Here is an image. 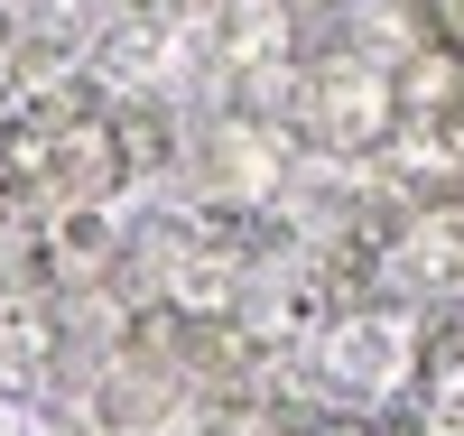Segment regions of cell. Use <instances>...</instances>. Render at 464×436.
Wrapping results in <instances>:
<instances>
[{
	"instance_id": "3957f363",
	"label": "cell",
	"mask_w": 464,
	"mask_h": 436,
	"mask_svg": "<svg viewBox=\"0 0 464 436\" xmlns=\"http://www.w3.org/2000/svg\"><path fill=\"white\" fill-rule=\"evenodd\" d=\"M316 436H372V427H343V418H334V427H316Z\"/></svg>"
},
{
	"instance_id": "6da1fadb",
	"label": "cell",
	"mask_w": 464,
	"mask_h": 436,
	"mask_svg": "<svg viewBox=\"0 0 464 436\" xmlns=\"http://www.w3.org/2000/svg\"><path fill=\"white\" fill-rule=\"evenodd\" d=\"M391 93H400L409 111H428V121H455V111H464V56H455V47H428V56H409Z\"/></svg>"
},
{
	"instance_id": "7a4b0ae2",
	"label": "cell",
	"mask_w": 464,
	"mask_h": 436,
	"mask_svg": "<svg viewBox=\"0 0 464 436\" xmlns=\"http://www.w3.org/2000/svg\"><path fill=\"white\" fill-rule=\"evenodd\" d=\"M47 158H56L47 131H37V121H10V131H0V186H37V177H47Z\"/></svg>"
}]
</instances>
